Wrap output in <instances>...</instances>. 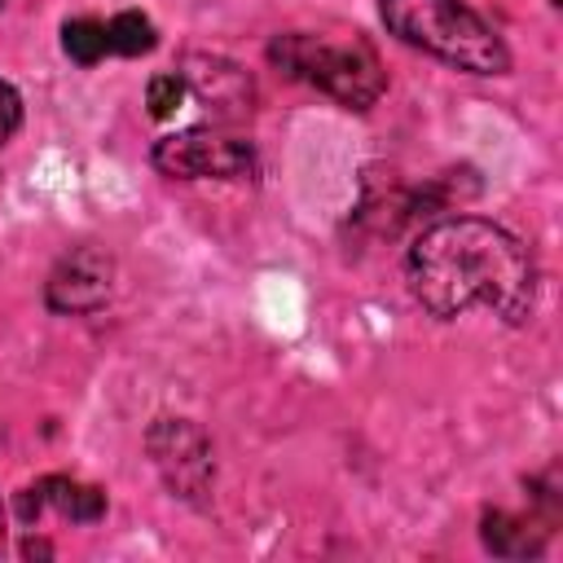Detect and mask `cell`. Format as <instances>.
<instances>
[{
    "instance_id": "cell-1",
    "label": "cell",
    "mask_w": 563,
    "mask_h": 563,
    "mask_svg": "<svg viewBox=\"0 0 563 563\" xmlns=\"http://www.w3.org/2000/svg\"><path fill=\"white\" fill-rule=\"evenodd\" d=\"M405 282L440 321L488 308L506 325H519L537 303V264L528 246L479 216H453L422 229L405 255Z\"/></svg>"
},
{
    "instance_id": "cell-2",
    "label": "cell",
    "mask_w": 563,
    "mask_h": 563,
    "mask_svg": "<svg viewBox=\"0 0 563 563\" xmlns=\"http://www.w3.org/2000/svg\"><path fill=\"white\" fill-rule=\"evenodd\" d=\"M378 13L396 40L422 48L466 75H506L510 48L462 0H378Z\"/></svg>"
},
{
    "instance_id": "cell-3",
    "label": "cell",
    "mask_w": 563,
    "mask_h": 563,
    "mask_svg": "<svg viewBox=\"0 0 563 563\" xmlns=\"http://www.w3.org/2000/svg\"><path fill=\"white\" fill-rule=\"evenodd\" d=\"M268 62L286 79L312 84V88H321L325 97H334L347 110H369L387 88L378 53L356 31L352 35H317V31L273 35Z\"/></svg>"
},
{
    "instance_id": "cell-4",
    "label": "cell",
    "mask_w": 563,
    "mask_h": 563,
    "mask_svg": "<svg viewBox=\"0 0 563 563\" xmlns=\"http://www.w3.org/2000/svg\"><path fill=\"white\" fill-rule=\"evenodd\" d=\"M150 163L172 180H255L260 158L251 141L216 132V128H185L158 136Z\"/></svg>"
},
{
    "instance_id": "cell-5",
    "label": "cell",
    "mask_w": 563,
    "mask_h": 563,
    "mask_svg": "<svg viewBox=\"0 0 563 563\" xmlns=\"http://www.w3.org/2000/svg\"><path fill=\"white\" fill-rule=\"evenodd\" d=\"M145 449H150V462L172 497H180L189 506H207V497L216 488V453L198 422L163 413L150 422Z\"/></svg>"
},
{
    "instance_id": "cell-6",
    "label": "cell",
    "mask_w": 563,
    "mask_h": 563,
    "mask_svg": "<svg viewBox=\"0 0 563 563\" xmlns=\"http://www.w3.org/2000/svg\"><path fill=\"white\" fill-rule=\"evenodd\" d=\"M110 290H114V260L101 246L84 242V246H70L53 264V273L44 282V303L62 317H88V312L106 308Z\"/></svg>"
},
{
    "instance_id": "cell-7",
    "label": "cell",
    "mask_w": 563,
    "mask_h": 563,
    "mask_svg": "<svg viewBox=\"0 0 563 563\" xmlns=\"http://www.w3.org/2000/svg\"><path fill=\"white\" fill-rule=\"evenodd\" d=\"M180 79H185V88H189L220 123H238V119H246L251 106H255L251 75H246L242 66H233L229 57L194 53V57H185Z\"/></svg>"
},
{
    "instance_id": "cell-8",
    "label": "cell",
    "mask_w": 563,
    "mask_h": 563,
    "mask_svg": "<svg viewBox=\"0 0 563 563\" xmlns=\"http://www.w3.org/2000/svg\"><path fill=\"white\" fill-rule=\"evenodd\" d=\"M479 541L497 559H537L545 550V528H537L532 519H519L510 510H484Z\"/></svg>"
},
{
    "instance_id": "cell-9",
    "label": "cell",
    "mask_w": 563,
    "mask_h": 563,
    "mask_svg": "<svg viewBox=\"0 0 563 563\" xmlns=\"http://www.w3.org/2000/svg\"><path fill=\"white\" fill-rule=\"evenodd\" d=\"M35 488H40L44 510H57L62 519L97 523V519L106 515V493L92 488V484H79V479H70V475H44Z\"/></svg>"
},
{
    "instance_id": "cell-10",
    "label": "cell",
    "mask_w": 563,
    "mask_h": 563,
    "mask_svg": "<svg viewBox=\"0 0 563 563\" xmlns=\"http://www.w3.org/2000/svg\"><path fill=\"white\" fill-rule=\"evenodd\" d=\"M106 40H110V53L141 57V53H150V48L158 44V31H154V22H150L145 13L128 9V13H114V18L106 22Z\"/></svg>"
},
{
    "instance_id": "cell-11",
    "label": "cell",
    "mask_w": 563,
    "mask_h": 563,
    "mask_svg": "<svg viewBox=\"0 0 563 563\" xmlns=\"http://www.w3.org/2000/svg\"><path fill=\"white\" fill-rule=\"evenodd\" d=\"M62 48H66L70 62H79V66H97V62L110 53L106 22H97V18H70V22L62 26Z\"/></svg>"
},
{
    "instance_id": "cell-12",
    "label": "cell",
    "mask_w": 563,
    "mask_h": 563,
    "mask_svg": "<svg viewBox=\"0 0 563 563\" xmlns=\"http://www.w3.org/2000/svg\"><path fill=\"white\" fill-rule=\"evenodd\" d=\"M185 79H180V70H163V75H154L150 84H145V106H150V114L154 119H172L180 106H185Z\"/></svg>"
},
{
    "instance_id": "cell-13",
    "label": "cell",
    "mask_w": 563,
    "mask_h": 563,
    "mask_svg": "<svg viewBox=\"0 0 563 563\" xmlns=\"http://www.w3.org/2000/svg\"><path fill=\"white\" fill-rule=\"evenodd\" d=\"M18 128H22V97H18L13 84L0 79V145H4Z\"/></svg>"
},
{
    "instance_id": "cell-14",
    "label": "cell",
    "mask_w": 563,
    "mask_h": 563,
    "mask_svg": "<svg viewBox=\"0 0 563 563\" xmlns=\"http://www.w3.org/2000/svg\"><path fill=\"white\" fill-rule=\"evenodd\" d=\"M22 554H26V559H35V554H40V559H48V554H53V545H48V541H35V537H26Z\"/></svg>"
},
{
    "instance_id": "cell-15",
    "label": "cell",
    "mask_w": 563,
    "mask_h": 563,
    "mask_svg": "<svg viewBox=\"0 0 563 563\" xmlns=\"http://www.w3.org/2000/svg\"><path fill=\"white\" fill-rule=\"evenodd\" d=\"M0 550H4V506H0Z\"/></svg>"
},
{
    "instance_id": "cell-16",
    "label": "cell",
    "mask_w": 563,
    "mask_h": 563,
    "mask_svg": "<svg viewBox=\"0 0 563 563\" xmlns=\"http://www.w3.org/2000/svg\"><path fill=\"white\" fill-rule=\"evenodd\" d=\"M0 444H4V427H0Z\"/></svg>"
},
{
    "instance_id": "cell-17",
    "label": "cell",
    "mask_w": 563,
    "mask_h": 563,
    "mask_svg": "<svg viewBox=\"0 0 563 563\" xmlns=\"http://www.w3.org/2000/svg\"><path fill=\"white\" fill-rule=\"evenodd\" d=\"M0 4H4V0H0Z\"/></svg>"
}]
</instances>
